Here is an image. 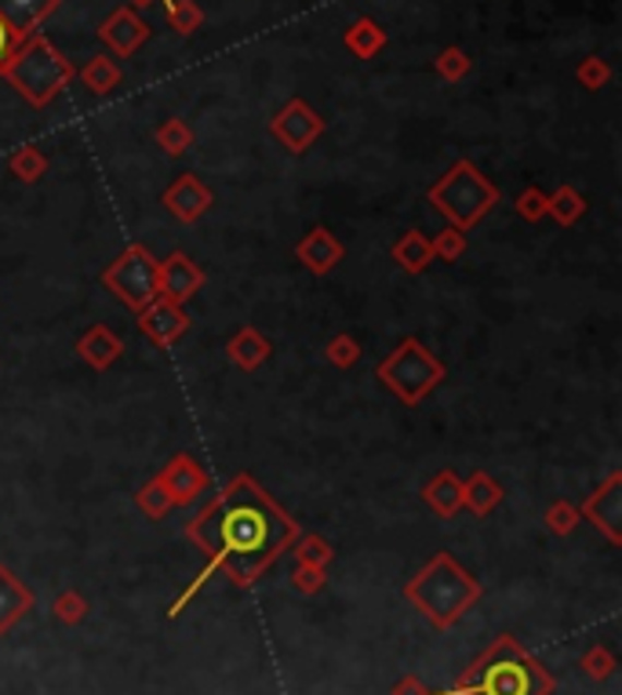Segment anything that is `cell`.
<instances>
[{
	"label": "cell",
	"mask_w": 622,
	"mask_h": 695,
	"mask_svg": "<svg viewBox=\"0 0 622 695\" xmlns=\"http://www.w3.org/2000/svg\"><path fill=\"white\" fill-rule=\"evenodd\" d=\"M299 536V520L251 474L229 477L223 492L186 525V539L240 590L255 586Z\"/></svg>",
	"instance_id": "cell-1"
},
{
	"label": "cell",
	"mask_w": 622,
	"mask_h": 695,
	"mask_svg": "<svg viewBox=\"0 0 622 695\" xmlns=\"http://www.w3.org/2000/svg\"><path fill=\"white\" fill-rule=\"evenodd\" d=\"M553 673L513 634H499L458 673L447 695H553Z\"/></svg>",
	"instance_id": "cell-2"
},
{
	"label": "cell",
	"mask_w": 622,
	"mask_h": 695,
	"mask_svg": "<svg viewBox=\"0 0 622 695\" xmlns=\"http://www.w3.org/2000/svg\"><path fill=\"white\" fill-rule=\"evenodd\" d=\"M480 597H485V586H480L477 575H469L452 553H433V558L404 583V601L433 630H452L455 623H463Z\"/></svg>",
	"instance_id": "cell-3"
},
{
	"label": "cell",
	"mask_w": 622,
	"mask_h": 695,
	"mask_svg": "<svg viewBox=\"0 0 622 695\" xmlns=\"http://www.w3.org/2000/svg\"><path fill=\"white\" fill-rule=\"evenodd\" d=\"M0 77H8L11 88H15L29 106L44 110V106H51L65 88H70L76 70L48 37L33 34L29 40H22V45L11 51V59L0 67Z\"/></svg>",
	"instance_id": "cell-4"
},
{
	"label": "cell",
	"mask_w": 622,
	"mask_h": 695,
	"mask_svg": "<svg viewBox=\"0 0 622 695\" xmlns=\"http://www.w3.org/2000/svg\"><path fill=\"white\" fill-rule=\"evenodd\" d=\"M426 201L433 204V212H441L447 226L469 233L477 223H485L491 208L499 204V187L480 171L474 160H455L441 179L426 190Z\"/></svg>",
	"instance_id": "cell-5"
},
{
	"label": "cell",
	"mask_w": 622,
	"mask_h": 695,
	"mask_svg": "<svg viewBox=\"0 0 622 695\" xmlns=\"http://www.w3.org/2000/svg\"><path fill=\"white\" fill-rule=\"evenodd\" d=\"M375 375H379V383L400 400V405L419 408V400H426L436 386L444 383L447 368L426 343L404 339L397 350H390V357H382Z\"/></svg>",
	"instance_id": "cell-6"
},
{
	"label": "cell",
	"mask_w": 622,
	"mask_h": 695,
	"mask_svg": "<svg viewBox=\"0 0 622 695\" xmlns=\"http://www.w3.org/2000/svg\"><path fill=\"white\" fill-rule=\"evenodd\" d=\"M157 266H160V259L153 255L149 248L128 244L124 252L103 269V285L113 291V299L120 307L139 313L157 299Z\"/></svg>",
	"instance_id": "cell-7"
},
{
	"label": "cell",
	"mask_w": 622,
	"mask_h": 695,
	"mask_svg": "<svg viewBox=\"0 0 622 695\" xmlns=\"http://www.w3.org/2000/svg\"><path fill=\"white\" fill-rule=\"evenodd\" d=\"M270 135L277 139L288 154H306V149L324 135V117L306 99H288L270 117Z\"/></svg>",
	"instance_id": "cell-8"
},
{
	"label": "cell",
	"mask_w": 622,
	"mask_h": 695,
	"mask_svg": "<svg viewBox=\"0 0 622 695\" xmlns=\"http://www.w3.org/2000/svg\"><path fill=\"white\" fill-rule=\"evenodd\" d=\"M578 517L589 520L611 547H622V470H611L605 484L586 495L578 506Z\"/></svg>",
	"instance_id": "cell-9"
},
{
	"label": "cell",
	"mask_w": 622,
	"mask_h": 695,
	"mask_svg": "<svg viewBox=\"0 0 622 695\" xmlns=\"http://www.w3.org/2000/svg\"><path fill=\"white\" fill-rule=\"evenodd\" d=\"M157 481L164 484V492H168L171 506H186L193 503L196 495H204L207 488H212V477H207L204 463L193 459V455H171L168 463H164V470L157 474Z\"/></svg>",
	"instance_id": "cell-10"
},
{
	"label": "cell",
	"mask_w": 622,
	"mask_h": 695,
	"mask_svg": "<svg viewBox=\"0 0 622 695\" xmlns=\"http://www.w3.org/2000/svg\"><path fill=\"white\" fill-rule=\"evenodd\" d=\"M204 288V269L186 252H171L157 266V299H168L175 307H186L196 291Z\"/></svg>",
	"instance_id": "cell-11"
},
{
	"label": "cell",
	"mask_w": 622,
	"mask_h": 695,
	"mask_svg": "<svg viewBox=\"0 0 622 695\" xmlns=\"http://www.w3.org/2000/svg\"><path fill=\"white\" fill-rule=\"evenodd\" d=\"M135 317H139V332L146 335L153 346H160V350H168V346L179 343L193 324L186 307H175L168 299H153L146 310L135 313Z\"/></svg>",
	"instance_id": "cell-12"
},
{
	"label": "cell",
	"mask_w": 622,
	"mask_h": 695,
	"mask_svg": "<svg viewBox=\"0 0 622 695\" xmlns=\"http://www.w3.org/2000/svg\"><path fill=\"white\" fill-rule=\"evenodd\" d=\"M98 40H103L117 59H131L149 40V26L135 8L124 4V8H113V12L106 15V23L98 26Z\"/></svg>",
	"instance_id": "cell-13"
},
{
	"label": "cell",
	"mask_w": 622,
	"mask_h": 695,
	"mask_svg": "<svg viewBox=\"0 0 622 695\" xmlns=\"http://www.w3.org/2000/svg\"><path fill=\"white\" fill-rule=\"evenodd\" d=\"M160 201H164V208H168V212L175 215V219L190 226V223L201 219V215H204L207 208H212V204H215V193L204 187L201 176H190V171H186V176H179L168 190H164Z\"/></svg>",
	"instance_id": "cell-14"
},
{
	"label": "cell",
	"mask_w": 622,
	"mask_h": 695,
	"mask_svg": "<svg viewBox=\"0 0 622 695\" xmlns=\"http://www.w3.org/2000/svg\"><path fill=\"white\" fill-rule=\"evenodd\" d=\"M295 259H299L313 277H324L346 259V248L332 230H327V226H313V230L295 244Z\"/></svg>",
	"instance_id": "cell-15"
},
{
	"label": "cell",
	"mask_w": 622,
	"mask_h": 695,
	"mask_svg": "<svg viewBox=\"0 0 622 695\" xmlns=\"http://www.w3.org/2000/svg\"><path fill=\"white\" fill-rule=\"evenodd\" d=\"M62 0H0V19L19 40H29L40 34V26L59 12Z\"/></svg>",
	"instance_id": "cell-16"
},
{
	"label": "cell",
	"mask_w": 622,
	"mask_h": 695,
	"mask_svg": "<svg viewBox=\"0 0 622 695\" xmlns=\"http://www.w3.org/2000/svg\"><path fill=\"white\" fill-rule=\"evenodd\" d=\"M33 601H37V597H33L29 586L22 583L8 564H0V637L11 634V630L33 612Z\"/></svg>",
	"instance_id": "cell-17"
},
{
	"label": "cell",
	"mask_w": 622,
	"mask_h": 695,
	"mask_svg": "<svg viewBox=\"0 0 622 695\" xmlns=\"http://www.w3.org/2000/svg\"><path fill=\"white\" fill-rule=\"evenodd\" d=\"M120 354H124V343H120V335L109 328V324H92L81 339H76V357L95 368V372H106V368H113L120 361Z\"/></svg>",
	"instance_id": "cell-18"
},
{
	"label": "cell",
	"mask_w": 622,
	"mask_h": 695,
	"mask_svg": "<svg viewBox=\"0 0 622 695\" xmlns=\"http://www.w3.org/2000/svg\"><path fill=\"white\" fill-rule=\"evenodd\" d=\"M270 354H273V343L259 328H251V324H244V328L226 343V357L240 368V372H255V368L266 364Z\"/></svg>",
	"instance_id": "cell-19"
},
{
	"label": "cell",
	"mask_w": 622,
	"mask_h": 695,
	"mask_svg": "<svg viewBox=\"0 0 622 695\" xmlns=\"http://www.w3.org/2000/svg\"><path fill=\"white\" fill-rule=\"evenodd\" d=\"M422 499L436 517H455L458 510H463V477L455 470L433 474L422 488Z\"/></svg>",
	"instance_id": "cell-20"
},
{
	"label": "cell",
	"mask_w": 622,
	"mask_h": 695,
	"mask_svg": "<svg viewBox=\"0 0 622 695\" xmlns=\"http://www.w3.org/2000/svg\"><path fill=\"white\" fill-rule=\"evenodd\" d=\"M502 495L506 492H502V484L488 470L469 474L463 481V510H469V514H477V517H488L491 510L502 503Z\"/></svg>",
	"instance_id": "cell-21"
},
{
	"label": "cell",
	"mask_w": 622,
	"mask_h": 695,
	"mask_svg": "<svg viewBox=\"0 0 622 695\" xmlns=\"http://www.w3.org/2000/svg\"><path fill=\"white\" fill-rule=\"evenodd\" d=\"M390 255H393V263H400L404 274H411V277H419L426 266L433 263V248H430V237L419 233V230H404L397 241H393L390 248Z\"/></svg>",
	"instance_id": "cell-22"
},
{
	"label": "cell",
	"mask_w": 622,
	"mask_h": 695,
	"mask_svg": "<svg viewBox=\"0 0 622 695\" xmlns=\"http://www.w3.org/2000/svg\"><path fill=\"white\" fill-rule=\"evenodd\" d=\"M343 45L349 56L375 59L379 51L386 48V29H382L375 19H357V23H349V29L343 34Z\"/></svg>",
	"instance_id": "cell-23"
},
{
	"label": "cell",
	"mask_w": 622,
	"mask_h": 695,
	"mask_svg": "<svg viewBox=\"0 0 622 695\" xmlns=\"http://www.w3.org/2000/svg\"><path fill=\"white\" fill-rule=\"evenodd\" d=\"M546 215L557 226H575L586 215V197L575 187H557L553 193H546Z\"/></svg>",
	"instance_id": "cell-24"
},
{
	"label": "cell",
	"mask_w": 622,
	"mask_h": 695,
	"mask_svg": "<svg viewBox=\"0 0 622 695\" xmlns=\"http://www.w3.org/2000/svg\"><path fill=\"white\" fill-rule=\"evenodd\" d=\"M76 77L84 81V88L92 92V95H109L120 84V77H124V73H120V67L109 56H92L84 62V70L76 73Z\"/></svg>",
	"instance_id": "cell-25"
},
{
	"label": "cell",
	"mask_w": 622,
	"mask_h": 695,
	"mask_svg": "<svg viewBox=\"0 0 622 695\" xmlns=\"http://www.w3.org/2000/svg\"><path fill=\"white\" fill-rule=\"evenodd\" d=\"M153 139H157V146L168 157H182L186 149H193V128L186 124L182 117H164L157 124V132H153Z\"/></svg>",
	"instance_id": "cell-26"
},
{
	"label": "cell",
	"mask_w": 622,
	"mask_h": 695,
	"mask_svg": "<svg viewBox=\"0 0 622 695\" xmlns=\"http://www.w3.org/2000/svg\"><path fill=\"white\" fill-rule=\"evenodd\" d=\"M160 4H164V15H168V26L179 37H193L196 29L204 26V12L196 0H160Z\"/></svg>",
	"instance_id": "cell-27"
},
{
	"label": "cell",
	"mask_w": 622,
	"mask_h": 695,
	"mask_svg": "<svg viewBox=\"0 0 622 695\" xmlns=\"http://www.w3.org/2000/svg\"><path fill=\"white\" fill-rule=\"evenodd\" d=\"M8 168L19 182H40L48 176V157H44L40 146H19L15 154L8 157Z\"/></svg>",
	"instance_id": "cell-28"
},
{
	"label": "cell",
	"mask_w": 622,
	"mask_h": 695,
	"mask_svg": "<svg viewBox=\"0 0 622 695\" xmlns=\"http://www.w3.org/2000/svg\"><path fill=\"white\" fill-rule=\"evenodd\" d=\"M291 553H295V564H313V568H327V564L335 561V547L324 536H316V531L295 539Z\"/></svg>",
	"instance_id": "cell-29"
},
{
	"label": "cell",
	"mask_w": 622,
	"mask_h": 695,
	"mask_svg": "<svg viewBox=\"0 0 622 695\" xmlns=\"http://www.w3.org/2000/svg\"><path fill=\"white\" fill-rule=\"evenodd\" d=\"M433 70H436V77H441V81L458 84V81L469 77V70H474V59H469L458 45H447L441 56L433 59Z\"/></svg>",
	"instance_id": "cell-30"
},
{
	"label": "cell",
	"mask_w": 622,
	"mask_h": 695,
	"mask_svg": "<svg viewBox=\"0 0 622 695\" xmlns=\"http://www.w3.org/2000/svg\"><path fill=\"white\" fill-rule=\"evenodd\" d=\"M542 525L553 531V536H572V531L583 525V517H578V506L567 503V499H553L550 506H546L542 514Z\"/></svg>",
	"instance_id": "cell-31"
},
{
	"label": "cell",
	"mask_w": 622,
	"mask_h": 695,
	"mask_svg": "<svg viewBox=\"0 0 622 695\" xmlns=\"http://www.w3.org/2000/svg\"><path fill=\"white\" fill-rule=\"evenodd\" d=\"M615 651H611L608 645H589L583 651V659H578V670L586 673L589 681H608L611 673H615Z\"/></svg>",
	"instance_id": "cell-32"
},
{
	"label": "cell",
	"mask_w": 622,
	"mask_h": 695,
	"mask_svg": "<svg viewBox=\"0 0 622 695\" xmlns=\"http://www.w3.org/2000/svg\"><path fill=\"white\" fill-rule=\"evenodd\" d=\"M87 612H92V608H87V597H84L81 590H62V594L51 601V615L59 619L62 626H76V623H84Z\"/></svg>",
	"instance_id": "cell-33"
},
{
	"label": "cell",
	"mask_w": 622,
	"mask_h": 695,
	"mask_svg": "<svg viewBox=\"0 0 622 695\" xmlns=\"http://www.w3.org/2000/svg\"><path fill=\"white\" fill-rule=\"evenodd\" d=\"M135 503H139V510L142 514H146L149 520H160V517H168V510H171V499H168V492H164V484L157 481V477H153V481H146L135 492Z\"/></svg>",
	"instance_id": "cell-34"
},
{
	"label": "cell",
	"mask_w": 622,
	"mask_h": 695,
	"mask_svg": "<svg viewBox=\"0 0 622 695\" xmlns=\"http://www.w3.org/2000/svg\"><path fill=\"white\" fill-rule=\"evenodd\" d=\"M324 357H327V364L338 368V372H349L357 361H360V343L354 339V335H335V339H327L324 346Z\"/></svg>",
	"instance_id": "cell-35"
},
{
	"label": "cell",
	"mask_w": 622,
	"mask_h": 695,
	"mask_svg": "<svg viewBox=\"0 0 622 695\" xmlns=\"http://www.w3.org/2000/svg\"><path fill=\"white\" fill-rule=\"evenodd\" d=\"M430 248H433V259H441V263H455V259H463L466 255V233L463 230H455V226H444L441 233L430 237Z\"/></svg>",
	"instance_id": "cell-36"
},
{
	"label": "cell",
	"mask_w": 622,
	"mask_h": 695,
	"mask_svg": "<svg viewBox=\"0 0 622 695\" xmlns=\"http://www.w3.org/2000/svg\"><path fill=\"white\" fill-rule=\"evenodd\" d=\"M575 81L583 84L586 92H600V88H608V81H611V67H608V59H600V56H586V59L575 67Z\"/></svg>",
	"instance_id": "cell-37"
},
{
	"label": "cell",
	"mask_w": 622,
	"mask_h": 695,
	"mask_svg": "<svg viewBox=\"0 0 622 695\" xmlns=\"http://www.w3.org/2000/svg\"><path fill=\"white\" fill-rule=\"evenodd\" d=\"M327 583V568H313V564H295L291 568V586L306 597L321 594Z\"/></svg>",
	"instance_id": "cell-38"
},
{
	"label": "cell",
	"mask_w": 622,
	"mask_h": 695,
	"mask_svg": "<svg viewBox=\"0 0 622 695\" xmlns=\"http://www.w3.org/2000/svg\"><path fill=\"white\" fill-rule=\"evenodd\" d=\"M517 215L524 223H539L546 219V193L539 187H528L517 193Z\"/></svg>",
	"instance_id": "cell-39"
},
{
	"label": "cell",
	"mask_w": 622,
	"mask_h": 695,
	"mask_svg": "<svg viewBox=\"0 0 622 695\" xmlns=\"http://www.w3.org/2000/svg\"><path fill=\"white\" fill-rule=\"evenodd\" d=\"M212 575H215V568H212V564H204V572H201V575H196V579H193V583H190V586H186V590L179 594V601H175V604L168 608V615H171V619H175V615H179V612H182V608H186V604H190V601H193V597L204 590V583H207V579H212Z\"/></svg>",
	"instance_id": "cell-40"
},
{
	"label": "cell",
	"mask_w": 622,
	"mask_h": 695,
	"mask_svg": "<svg viewBox=\"0 0 622 695\" xmlns=\"http://www.w3.org/2000/svg\"><path fill=\"white\" fill-rule=\"evenodd\" d=\"M390 695H447V692H433L430 684L419 681L415 673H404V678H397V684L390 688Z\"/></svg>",
	"instance_id": "cell-41"
},
{
	"label": "cell",
	"mask_w": 622,
	"mask_h": 695,
	"mask_svg": "<svg viewBox=\"0 0 622 695\" xmlns=\"http://www.w3.org/2000/svg\"><path fill=\"white\" fill-rule=\"evenodd\" d=\"M19 45H22V40H19L15 34H11L8 23H4V19H0V67H4V62L11 59V51H15Z\"/></svg>",
	"instance_id": "cell-42"
},
{
	"label": "cell",
	"mask_w": 622,
	"mask_h": 695,
	"mask_svg": "<svg viewBox=\"0 0 622 695\" xmlns=\"http://www.w3.org/2000/svg\"><path fill=\"white\" fill-rule=\"evenodd\" d=\"M149 4H157V0H128V8H149Z\"/></svg>",
	"instance_id": "cell-43"
}]
</instances>
